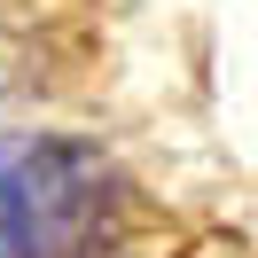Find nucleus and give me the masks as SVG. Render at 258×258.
I'll use <instances>...</instances> for the list:
<instances>
[{
    "mask_svg": "<svg viewBox=\"0 0 258 258\" xmlns=\"http://www.w3.org/2000/svg\"><path fill=\"white\" fill-rule=\"evenodd\" d=\"M117 235V172L71 133H0V258H102Z\"/></svg>",
    "mask_w": 258,
    "mask_h": 258,
    "instance_id": "1",
    "label": "nucleus"
}]
</instances>
